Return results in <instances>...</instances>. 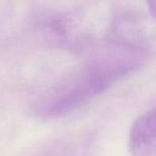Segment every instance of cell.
Instances as JSON below:
<instances>
[{
  "mask_svg": "<svg viewBox=\"0 0 156 156\" xmlns=\"http://www.w3.org/2000/svg\"><path fill=\"white\" fill-rule=\"evenodd\" d=\"M143 58V49L135 44L124 41L106 45L40 101L38 106L40 113L55 117L78 108L136 69Z\"/></svg>",
  "mask_w": 156,
  "mask_h": 156,
  "instance_id": "obj_1",
  "label": "cell"
},
{
  "mask_svg": "<svg viewBox=\"0 0 156 156\" xmlns=\"http://www.w3.org/2000/svg\"><path fill=\"white\" fill-rule=\"evenodd\" d=\"M133 156H156V108L140 115L129 133Z\"/></svg>",
  "mask_w": 156,
  "mask_h": 156,
  "instance_id": "obj_2",
  "label": "cell"
},
{
  "mask_svg": "<svg viewBox=\"0 0 156 156\" xmlns=\"http://www.w3.org/2000/svg\"><path fill=\"white\" fill-rule=\"evenodd\" d=\"M145 2H146V6H147L150 13L156 20V0H145Z\"/></svg>",
  "mask_w": 156,
  "mask_h": 156,
  "instance_id": "obj_3",
  "label": "cell"
}]
</instances>
